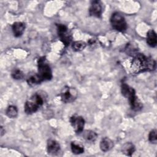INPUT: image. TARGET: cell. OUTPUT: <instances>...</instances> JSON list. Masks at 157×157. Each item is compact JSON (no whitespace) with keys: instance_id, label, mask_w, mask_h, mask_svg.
I'll use <instances>...</instances> for the list:
<instances>
[{"instance_id":"9","label":"cell","mask_w":157,"mask_h":157,"mask_svg":"<svg viewBox=\"0 0 157 157\" xmlns=\"http://www.w3.org/2000/svg\"><path fill=\"white\" fill-rule=\"evenodd\" d=\"M90 14L96 17H99L102 13V7L99 1H94L91 2L90 9Z\"/></svg>"},{"instance_id":"13","label":"cell","mask_w":157,"mask_h":157,"mask_svg":"<svg viewBox=\"0 0 157 157\" xmlns=\"http://www.w3.org/2000/svg\"><path fill=\"white\" fill-rule=\"evenodd\" d=\"M147 43L151 47L156 45V34L153 30H150L147 34Z\"/></svg>"},{"instance_id":"4","label":"cell","mask_w":157,"mask_h":157,"mask_svg":"<svg viewBox=\"0 0 157 157\" xmlns=\"http://www.w3.org/2000/svg\"><path fill=\"white\" fill-rule=\"evenodd\" d=\"M37 74L42 81L50 80L52 78V73L50 67L47 63L45 57L40 58L38 61Z\"/></svg>"},{"instance_id":"7","label":"cell","mask_w":157,"mask_h":157,"mask_svg":"<svg viewBox=\"0 0 157 157\" xmlns=\"http://www.w3.org/2000/svg\"><path fill=\"white\" fill-rule=\"evenodd\" d=\"M57 29L61 40L66 46L69 45L72 40V36L67 28L64 25L59 24L57 25Z\"/></svg>"},{"instance_id":"21","label":"cell","mask_w":157,"mask_h":157,"mask_svg":"<svg viewBox=\"0 0 157 157\" xmlns=\"http://www.w3.org/2000/svg\"><path fill=\"white\" fill-rule=\"evenodd\" d=\"M149 141L151 143L156 144L157 141V134H156V130L153 129L150 131L149 136H148Z\"/></svg>"},{"instance_id":"20","label":"cell","mask_w":157,"mask_h":157,"mask_svg":"<svg viewBox=\"0 0 157 157\" xmlns=\"http://www.w3.org/2000/svg\"><path fill=\"white\" fill-rule=\"evenodd\" d=\"M12 76L14 79L16 80H20L23 78V73L19 69H15L14 70L12 73Z\"/></svg>"},{"instance_id":"5","label":"cell","mask_w":157,"mask_h":157,"mask_svg":"<svg viewBox=\"0 0 157 157\" xmlns=\"http://www.w3.org/2000/svg\"><path fill=\"white\" fill-rule=\"evenodd\" d=\"M110 21L113 28L118 31L123 32L127 28V23L125 18L118 12H115L112 14Z\"/></svg>"},{"instance_id":"2","label":"cell","mask_w":157,"mask_h":157,"mask_svg":"<svg viewBox=\"0 0 157 157\" xmlns=\"http://www.w3.org/2000/svg\"><path fill=\"white\" fill-rule=\"evenodd\" d=\"M122 94L128 99L131 109L135 111H139L142 108V104L136 95L134 89L128 85L123 83L121 85Z\"/></svg>"},{"instance_id":"18","label":"cell","mask_w":157,"mask_h":157,"mask_svg":"<svg viewBox=\"0 0 157 157\" xmlns=\"http://www.w3.org/2000/svg\"><path fill=\"white\" fill-rule=\"evenodd\" d=\"M6 113L7 116L10 118H14L17 116L18 110L14 105H10L6 109Z\"/></svg>"},{"instance_id":"12","label":"cell","mask_w":157,"mask_h":157,"mask_svg":"<svg viewBox=\"0 0 157 157\" xmlns=\"http://www.w3.org/2000/svg\"><path fill=\"white\" fill-rule=\"evenodd\" d=\"M113 147V141L108 137L103 138L100 142V148L102 151L106 152L109 151Z\"/></svg>"},{"instance_id":"1","label":"cell","mask_w":157,"mask_h":157,"mask_svg":"<svg viewBox=\"0 0 157 157\" xmlns=\"http://www.w3.org/2000/svg\"><path fill=\"white\" fill-rule=\"evenodd\" d=\"M155 61L142 54L136 55L132 61V70L136 73L146 71H153L155 68Z\"/></svg>"},{"instance_id":"3","label":"cell","mask_w":157,"mask_h":157,"mask_svg":"<svg viewBox=\"0 0 157 157\" xmlns=\"http://www.w3.org/2000/svg\"><path fill=\"white\" fill-rule=\"evenodd\" d=\"M45 96L40 92L33 94L25 104V112L27 114H32L36 112L38 109L41 107L45 100Z\"/></svg>"},{"instance_id":"8","label":"cell","mask_w":157,"mask_h":157,"mask_svg":"<svg viewBox=\"0 0 157 157\" xmlns=\"http://www.w3.org/2000/svg\"><path fill=\"white\" fill-rule=\"evenodd\" d=\"M70 122L76 133H80L83 130L85 120L83 117L74 115L70 118Z\"/></svg>"},{"instance_id":"10","label":"cell","mask_w":157,"mask_h":157,"mask_svg":"<svg viewBox=\"0 0 157 157\" xmlns=\"http://www.w3.org/2000/svg\"><path fill=\"white\" fill-rule=\"evenodd\" d=\"M47 151L50 155H55L60 150V145L55 140L50 139L47 142Z\"/></svg>"},{"instance_id":"19","label":"cell","mask_w":157,"mask_h":157,"mask_svg":"<svg viewBox=\"0 0 157 157\" xmlns=\"http://www.w3.org/2000/svg\"><path fill=\"white\" fill-rule=\"evenodd\" d=\"M86 43L82 40L75 41L72 44V48L74 50L78 52L83 50L86 47Z\"/></svg>"},{"instance_id":"17","label":"cell","mask_w":157,"mask_h":157,"mask_svg":"<svg viewBox=\"0 0 157 157\" xmlns=\"http://www.w3.org/2000/svg\"><path fill=\"white\" fill-rule=\"evenodd\" d=\"M71 147L72 153L75 155L81 154L84 151L83 147L77 142H72L71 144Z\"/></svg>"},{"instance_id":"14","label":"cell","mask_w":157,"mask_h":157,"mask_svg":"<svg viewBox=\"0 0 157 157\" xmlns=\"http://www.w3.org/2000/svg\"><path fill=\"white\" fill-rule=\"evenodd\" d=\"M42 82V81L37 73L30 74L27 78V82L31 86H34V85H37Z\"/></svg>"},{"instance_id":"11","label":"cell","mask_w":157,"mask_h":157,"mask_svg":"<svg viewBox=\"0 0 157 157\" xmlns=\"http://www.w3.org/2000/svg\"><path fill=\"white\" fill-rule=\"evenodd\" d=\"M13 34L15 37L21 36L25 29V24L22 22H15L12 26Z\"/></svg>"},{"instance_id":"6","label":"cell","mask_w":157,"mask_h":157,"mask_svg":"<svg viewBox=\"0 0 157 157\" xmlns=\"http://www.w3.org/2000/svg\"><path fill=\"white\" fill-rule=\"evenodd\" d=\"M60 96L63 102L70 103L76 99L77 92L75 89L66 86L63 88Z\"/></svg>"},{"instance_id":"15","label":"cell","mask_w":157,"mask_h":157,"mask_svg":"<svg viewBox=\"0 0 157 157\" xmlns=\"http://www.w3.org/2000/svg\"><path fill=\"white\" fill-rule=\"evenodd\" d=\"M82 137L84 139L88 142H94L97 138V134L91 130H85L82 131Z\"/></svg>"},{"instance_id":"16","label":"cell","mask_w":157,"mask_h":157,"mask_svg":"<svg viewBox=\"0 0 157 157\" xmlns=\"http://www.w3.org/2000/svg\"><path fill=\"white\" fill-rule=\"evenodd\" d=\"M135 151L134 145L131 142H127L122 147V151L126 155L131 156Z\"/></svg>"}]
</instances>
